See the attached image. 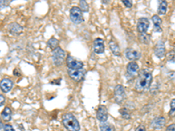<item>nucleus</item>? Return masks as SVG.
<instances>
[{
    "mask_svg": "<svg viewBox=\"0 0 175 131\" xmlns=\"http://www.w3.org/2000/svg\"><path fill=\"white\" fill-rule=\"evenodd\" d=\"M174 110H175V100L173 99L171 101V111H170L169 115L170 116H173L174 115Z\"/></svg>",
    "mask_w": 175,
    "mask_h": 131,
    "instance_id": "nucleus-26",
    "label": "nucleus"
},
{
    "mask_svg": "<svg viewBox=\"0 0 175 131\" xmlns=\"http://www.w3.org/2000/svg\"><path fill=\"white\" fill-rule=\"evenodd\" d=\"M138 70H139V66L135 61H131L127 66V72L130 74H135L138 72Z\"/></svg>",
    "mask_w": 175,
    "mask_h": 131,
    "instance_id": "nucleus-16",
    "label": "nucleus"
},
{
    "mask_svg": "<svg viewBox=\"0 0 175 131\" xmlns=\"http://www.w3.org/2000/svg\"><path fill=\"white\" fill-rule=\"evenodd\" d=\"M62 123L68 131H80V123L72 113H66L62 115Z\"/></svg>",
    "mask_w": 175,
    "mask_h": 131,
    "instance_id": "nucleus-2",
    "label": "nucleus"
},
{
    "mask_svg": "<svg viewBox=\"0 0 175 131\" xmlns=\"http://www.w3.org/2000/svg\"><path fill=\"white\" fill-rule=\"evenodd\" d=\"M11 115H12L11 109L10 108H8V107H6L5 109L1 113V117L5 121L8 122V121H10L11 120Z\"/></svg>",
    "mask_w": 175,
    "mask_h": 131,
    "instance_id": "nucleus-18",
    "label": "nucleus"
},
{
    "mask_svg": "<svg viewBox=\"0 0 175 131\" xmlns=\"http://www.w3.org/2000/svg\"><path fill=\"white\" fill-rule=\"evenodd\" d=\"M10 3H11V1H8V0H6V1H0V8L2 9V8H5L6 6H8L10 5Z\"/></svg>",
    "mask_w": 175,
    "mask_h": 131,
    "instance_id": "nucleus-27",
    "label": "nucleus"
},
{
    "mask_svg": "<svg viewBox=\"0 0 175 131\" xmlns=\"http://www.w3.org/2000/svg\"><path fill=\"white\" fill-rule=\"evenodd\" d=\"M79 9L82 11V12H88L89 11V6H88V4L85 0H82L80 1L79 3Z\"/></svg>",
    "mask_w": 175,
    "mask_h": 131,
    "instance_id": "nucleus-25",
    "label": "nucleus"
},
{
    "mask_svg": "<svg viewBox=\"0 0 175 131\" xmlns=\"http://www.w3.org/2000/svg\"><path fill=\"white\" fill-rule=\"evenodd\" d=\"M109 49L111 50L112 54L116 56H120L121 51L120 47L118 46V44L116 43L114 40H110L109 41Z\"/></svg>",
    "mask_w": 175,
    "mask_h": 131,
    "instance_id": "nucleus-17",
    "label": "nucleus"
},
{
    "mask_svg": "<svg viewBox=\"0 0 175 131\" xmlns=\"http://www.w3.org/2000/svg\"><path fill=\"white\" fill-rule=\"evenodd\" d=\"M47 46H49L52 50L56 49L57 47H59V40L55 37H52L48 39L47 41Z\"/></svg>",
    "mask_w": 175,
    "mask_h": 131,
    "instance_id": "nucleus-21",
    "label": "nucleus"
},
{
    "mask_svg": "<svg viewBox=\"0 0 175 131\" xmlns=\"http://www.w3.org/2000/svg\"><path fill=\"white\" fill-rule=\"evenodd\" d=\"M119 113H120V115H122V117L124 119H125V120H130L131 119V111L127 108H122V109H120Z\"/></svg>",
    "mask_w": 175,
    "mask_h": 131,
    "instance_id": "nucleus-22",
    "label": "nucleus"
},
{
    "mask_svg": "<svg viewBox=\"0 0 175 131\" xmlns=\"http://www.w3.org/2000/svg\"><path fill=\"white\" fill-rule=\"evenodd\" d=\"M69 17H70V19L71 21L75 24V25H80L82 24L84 18H83V15H82V11L79 9V7L77 6H74L72 7L71 10H70V14H69Z\"/></svg>",
    "mask_w": 175,
    "mask_h": 131,
    "instance_id": "nucleus-4",
    "label": "nucleus"
},
{
    "mask_svg": "<svg viewBox=\"0 0 175 131\" xmlns=\"http://www.w3.org/2000/svg\"><path fill=\"white\" fill-rule=\"evenodd\" d=\"M135 131H146L145 126L144 125H139L137 129H135Z\"/></svg>",
    "mask_w": 175,
    "mask_h": 131,
    "instance_id": "nucleus-31",
    "label": "nucleus"
},
{
    "mask_svg": "<svg viewBox=\"0 0 175 131\" xmlns=\"http://www.w3.org/2000/svg\"><path fill=\"white\" fill-rule=\"evenodd\" d=\"M138 38L140 40V42L142 44H149L150 43V40H151V36L147 34V33H139V36Z\"/></svg>",
    "mask_w": 175,
    "mask_h": 131,
    "instance_id": "nucleus-23",
    "label": "nucleus"
},
{
    "mask_svg": "<svg viewBox=\"0 0 175 131\" xmlns=\"http://www.w3.org/2000/svg\"><path fill=\"white\" fill-rule=\"evenodd\" d=\"M167 11V2L165 0H160L159 3L158 13L159 15H165Z\"/></svg>",
    "mask_w": 175,
    "mask_h": 131,
    "instance_id": "nucleus-19",
    "label": "nucleus"
},
{
    "mask_svg": "<svg viewBox=\"0 0 175 131\" xmlns=\"http://www.w3.org/2000/svg\"><path fill=\"white\" fill-rule=\"evenodd\" d=\"M165 118L164 116H157L151 122L152 128L155 130L162 129L165 127Z\"/></svg>",
    "mask_w": 175,
    "mask_h": 131,
    "instance_id": "nucleus-8",
    "label": "nucleus"
},
{
    "mask_svg": "<svg viewBox=\"0 0 175 131\" xmlns=\"http://www.w3.org/2000/svg\"><path fill=\"white\" fill-rule=\"evenodd\" d=\"M166 131H175V125L174 124H171L166 128Z\"/></svg>",
    "mask_w": 175,
    "mask_h": 131,
    "instance_id": "nucleus-32",
    "label": "nucleus"
},
{
    "mask_svg": "<svg viewBox=\"0 0 175 131\" xmlns=\"http://www.w3.org/2000/svg\"><path fill=\"white\" fill-rule=\"evenodd\" d=\"M4 131H15V129L11 124H6L4 125Z\"/></svg>",
    "mask_w": 175,
    "mask_h": 131,
    "instance_id": "nucleus-29",
    "label": "nucleus"
},
{
    "mask_svg": "<svg viewBox=\"0 0 175 131\" xmlns=\"http://www.w3.org/2000/svg\"><path fill=\"white\" fill-rule=\"evenodd\" d=\"M114 98H115V101L117 104L123 103V101L125 100V90H124V87L120 84L116 85L114 89Z\"/></svg>",
    "mask_w": 175,
    "mask_h": 131,
    "instance_id": "nucleus-5",
    "label": "nucleus"
},
{
    "mask_svg": "<svg viewBox=\"0 0 175 131\" xmlns=\"http://www.w3.org/2000/svg\"><path fill=\"white\" fill-rule=\"evenodd\" d=\"M150 26V21L147 18H140L137 21V28L139 33H145Z\"/></svg>",
    "mask_w": 175,
    "mask_h": 131,
    "instance_id": "nucleus-11",
    "label": "nucleus"
},
{
    "mask_svg": "<svg viewBox=\"0 0 175 131\" xmlns=\"http://www.w3.org/2000/svg\"><path fill=\"white\" fill-rule=\"evenodd\" d=\"M96 118L101 122H106L108 120V109L104 105H101L97 109Z\"/></svg>",
    "mask_w": 175,
    "mask_h": 131,
    "instance_id": "nucleus-12",
    "label": "nucleus"
},
{
    "mask_svg": "<svg viewBox=\"0 0 175 131\" xmlns=\"http://www.w3.org/2000/svg\"><path fill=\"white\" fill-rule=\"evenodd\" d=\"M93 50L94 52L97 54H102L105 51V46H104V40L101 38H96L94 40L93 43Z\"/></svg>",
    "mask_w": 175,
    "mask_h": 131,
    "instance_id": "nucleus-10",
    "label": "nucleus"
},
{
    "mask_svg": "<svg viewBox=\"0 0 175 131\" xmlns=\"http://www.w3.org/2000/svg\"><path fill=\"white\" fill-rule=\"evenodd\" d=\"M153 82L152 71L149 69H142L137 74L135 89L137 93H144L150 89Z\"/></svg>",
    "mask_w": 175,
    "mask_h": 131,
    "instance_id": "nucleus-1",
    "label": "nucleus"
},
{
    "mask_svg": "<svg viewBox=\"0 0 175 131\" xmlns=\"http://www.w3.org/2000/svg\"><path fill=\"white\" fill-rule=\"evenodd\" d=\"M6 102V97L3 94H0V107L3 106Z\"/></svg>",
    "mask_w": 175,
    "mask_h": 131,
    "instance_id": "nucleus-30",
    "label": "nucleus"
},
{
    "mask_svg": "<svg viewBox=\"0 0 175 131\" xmlns=\"http://www.w3.org/2000/svg\"><path fill=\"white\" fill-rule=\"evenodd\" d=\"M68 75L74 81H82L85 74V70L82 68V69H68L67 70Z\"/></svg>",
    "mask_w": 175,
    "mask_h": 131,
    "instance_id": "nucleus-6",
    "label": "nucleus"
},
{
    "mask_svg": "<svg viewBox=\"0 0 175 131\" xmlns=\"http://www.w3.org/2000/svg\"><path fill=\"white\" fill-rule=\"evenodd\" d=\"M10 32L12 34L17 35V34H19V33H21L23 32V27L18 23H12L11 26H10Z\"/></svg>",
    "mask_w": 175,
    "mask_h": 131,
    "instance_id": "nucleus-20",
    "label": "nucleus"
},
{
    "mask_svg": "<svg viewBox=\"0 0 175 131\" xmlns=\"http://www.w3.org/2000/svg\"><path fill=\"white\" fill-rule=\"evenodd\" d=\"M100 129H101V131H115V128L110 123L103 122L100 125Z\"/></svg>",
    "mask_w": 175,
    "mask_h": 131,
    "instance_id": "nucleus-24",
    "label": "nucleus"
},
{
    "mask_svg": "<svg viewBox=\"0 0 175 131\" xmlns=\"http://www.w3.org/2000/svg\"><path fill=\"white\" fill-rule=\"evenodd\" d=\"M12 87H13V82L10 79H3L1 80L0 81V88L1 90L4 92V93H8L10 92L11 89H12Z\"/></svg>",
    "mask_w": 175,
    "mask_h": 131,
    "instance_id": "nucleus-14",
    "label": "nucleus"
},
{
    "mask_svg": "<svg viewBox=\"0 0 175 131\" xmlns=\"http://www.w3.org/2000/svg\"><path fill=\"white\" fill-rule=\"evenodd\" d=\"M154 54L159 59H162L164 57L165 54V46L164 41L159 40L156 43L154 46Z\"/></svg>",
    "mask_w": 175,
    "mask_h": 131,
    "instance_id": "nucleus-9",
    "label": "nucleus"
},
{
    "mask_svg": "<svg viewBox=\"0 0 175 131\" xmlns=\"http://www.w3.org/2000/svg\"><path fill=\"white\" fill-rule=\"evenodd\" d=\"M3 127H4V125H3V121H2V120L0 119V129H2Z\"/></svg>",
    "mask_w": 175,
    "mask_h": 131,
    "instance_id": "nucleus-33",
    "label": "nucleus"
},
{
    "mask_svg": "<svg viewBox=\"0 0 175 131\" xmlns=\"http://www.w3.org/2000/svg\"><path fill=\"white\" fill-rule=\"evenodd\" d=\"M122 2H123V4L125 6L126 8H131V7H132V2H131V1H129V0H123Z\"/></svg>",
    "mask_w": 175,
    "mask_h": 131,
    "instance_id": "nucleus-28",
    "label": "nucleus"
},
{
    "mask_svg": "<svg viewBox=\"0 0 175 131\" xmlns=\"http://www.w3.org/2000/svg\"><path fill=\"white\" fill-rule=\"evenodd\" d=\"M67 66L68 69H82L83 68V63L81 60H77L72 56H67Z\"/></svg>",
    "mask_w": 175,
    "mask_h": 131,
    "instance_id": "nucleus-7",
    "label": "nucleus"
},
{
    "mask_svg": "<svg viewBox=\"0 0 175 131\" xmlns=\"http://www.w3.org/2000/svg\"><path fill=\"white\" fill-rule=\"evenodd\" d=\"M52 59H53V62L56 66H61L64 62L65 60V52L61 47H57L56 49L53 50L52 53Z\"/></svg>",
    "mask_w": 175,
    "mask_h": 131,
    "instance_id": "nucleus-3",
    "label": "nucleus"
},
{
    "mask_svg": "<svg viewBox=\"0 0 175 131\" xmlns=\"http://www.w3.org/2000/svg\"><path fill=\"white\" fill-rule=\"evenodd\" d=\"M153 26H154V32L156 33H161L162 28H161V24H162V19L160 18L159 15H153L152 18Z\"/></svg>",
    "mask_w": 175,
    "mask_h": 131,
    "instance_id": "nucleus-15",
    "label": "nucleus"
},
{
    "mask_svg": "<svg viewBox=\"0 0 175 131\" xmlns=\"http://www.w3.org/2000/svg\"><path fill=\"white\" fill-rule=\"evenodd\" d=\"M124 55L126 58L131 61H135L141 58V54L137 50L132 49V48H127L124 52Z\"/></svg>",
    "mask_w": 175,
    "mask_h": 131,
    "instance_id": "nucleus-13",
    "label": "nucleus"
}]
</instances>
